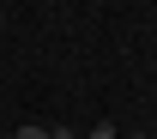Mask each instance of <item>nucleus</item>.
Listing matches in <instances>:
<instances>
[{
  "instance_id": "obj_1",
  "label": "nucleus",
  "mask_w": 157,
  "mask_h": 139,
  "mask_svg": "<svg viewBox=\"0 0 157 139\" xmlns=\"http://www.w3.org/2000/svg\"><path fill=\"white\" fill-rule=\"evenodd\" d=\"M91 139H121V127H115V121H97V127H91Z\"/></svg>"
},
{
  "instance_id": "obj_2",
  "label": "nucleus",
  "mask_w": 157,
  "mask_h": 139,
  "mask_svg": "<svg viewBox=\"0 0 157 139\" xmlns=\"http://www.w3.org/2000/svg\"><path fill=\"white\" fill-rule=\"evenodd\" d=\"M18 139H48V127H18Z\"/></svg>"
},
{
  "instance_id": "obj_3",
  "label": "nucleus",
  "mask_w": 157,
  "mask_h": 139,
  "mask_svg": "<svg viewBox=\"0 0 157 139\" xmlns=\"http://www.w3.org/2000/svg\"><path fill=\"white\" fill-rule=\"evenodd\" d=\"M48 139H73V127H48Z\"/></svg>"
},
{
  "instance_id": "obj_4",
  "label": "nucleus",
  "mask_w": 157,
  "mask_h": 139,
  "mask_svg": "<svg viewBox=\"0 0 157 139\" xmlns=\"http://www.w3.org/2000/svg\"><path fill=\"white\" fill-rule=\"evenodd\" d=\"M127 139H145V133H127Z\"/></svg>"
}]
</instances>
